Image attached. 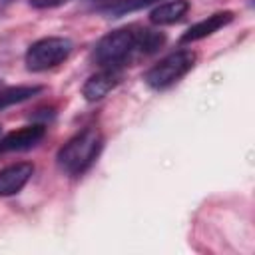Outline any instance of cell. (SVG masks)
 <instances>
[{
	"instance_id": "6da1fadb",
	"label": "cell",
	"mask_w": 255,
	"mask_h": 255,
	"mask_svg": "<svg viewBox=\"0 0 255 255\" xmlns=\"http://www.w3.org/2000/svg\"><path fill=\"white\" fill-rule=\"evenodd\" d=\"M165 36L161 32H153L139 26H126L106 34L94 48V62L102 68L110 66H124L133 56H147L153 54Z\"/></svg>"
},
{
	"instance_id": "7a4b0ae2",
	"label": "cell",
	"mask_w": 255,
	"mask_h": 255,
	"mask_svg": "<svg viewBox=\"0 0 255 255\" xmlns=\"http://www.w3.org/2000/svg\"><path fill=\"white\" fill-rule=\"evenodd\" d=\"M102 147H104V137L100 129L86 128L58 149L56 163L66 175H72V177L82 175L98 159Z\"/></svg>"
},
{
	"instance_id": "3957f363",
	"label": "cell",
	"mask_w": 255,
	"mask_h": 255,
	"mask_svg": "<svg viewBox=\"0 0 255 255\" xmlns=\"http://www.w3.org/2000/svg\"><path fill=\"white\" fill-rule=\"evenodd\" d=\"M195 64V52L191 50H177L159 60L155 66H151L143 80L153 90H165L171 84H175L181 76H185Z\"/></svg>"
},
{
	"instance_id": "277c9868",
	"label": "cell",
	"mask_w": 255,
	"mask_h": 255,
	"mask_svg": "<svg viewBox=\"0 0 255 255\" xmlns=\"http://www.w3.org/2000/svg\"><path fill=\"white\" fill-rule=\"evenodd\" d=\"M72 50H74V44L68 38H62V36L40 38L26 52V58H24L26 68L32 72L50 70V68L62 64L64 60H68Z\"/></svg>"
},
{
	"instance_id": "5b68a950",
	"label": "cell",
	"mask_w": 255,
	"mask_h": 255,
	"mask_svg": "<svg viewBox=\"0 0 255 255\" xmlns=\"http://www.w3.org/2000/svg\"><path fill=\"white\" fill-rule=\"evenodd\" d=\"M124 78V70L120 66H110V68H102L98 74L90 76L82 88V96L88 102H98L104 96H108Z\"/></svg>"
},
{
	"instance_id": "8992f818",
	"label": "cell",
	"mask_w": 255,
	"mask_h": 255,
	"mask_svg": "<svg viewBox=\"0 0 255 255\" xmlns=\"http://www.w3.org/2000/svg\"><path fill=\"white\" fill-rule=\"evenodd\" d=\"M44 135H46V128L40 124H32V126H24L20 129H14L0 139V155L30 149V147L38 145L44 139Z\"/></svg>"
},
{
	"instance_id": "52a82bcc",
	"label": "cell",
	"mask_w": 255,
	"mask_h": 255,
	"mask_svg": "<svg viewBox=\"0 0 255 255\" xmlns=\"http://www.w3.org/2000/svg\"><path fill=\"white\" fill-rule=\"evenodd\" d=\"M32 173H34V165L28 161H18L0 169V197L18 193L28 183Z\"/></svg>"
},
{
	"instance_id": "ba28073f",
	"label": "cell",
	"mask_w": 255,
	"mask_h": 255,
	"mask_svg": "<svg viewBox=\"0 0 255 255\" xmlns=\"http://www.w3.org/2000/svg\"><path fill=\"white\" fill-rule=\"evenodd\" d=\"M235 14L231 10H223V12H215L203 20H199L197 24H193L191 28H187L181 36V44H189V42H197V40H203L207 36H211L213 32H217L219 28L227 26L229 22H233Z\"/></svg>"
},
{
	"instance_id": "9c48e42d",
	"label": "cell",
	"mask_w": 255,
	"mask_h": 255,
	"mask_svg": "<svg viewBox=\"0 0 255 255\" xmlns=\"http://www.w3.org/2000/svg\"><path fill=\"white\" fill-rule=\"evenodd\" d=\"M187 12H189L187 0H167L149 12V20L155 26H167V24L179 22Z\"/></svg>"
},
{
	"instance_id": "30bf717a",
	"label": "cell",
	"mask_w": 255,
	"mask_h": 255,
	"mask_svg": "<svg viewBox=\"0 0 255 255\" xmlns=\"http://www.w3.org/2000/svg\"><path fill=\"white\" fill-rule=\"evenodd\" d=\"M42 92V86H16V88H2L0 90V110L26 102Z\"/></svg>"
},
{
	"instance_id": "8fae6325",
	"label": "cell",
	"mask_w": 255,
	"mask_h": 255,
	"mask_svg": "<svg viewBox=\"0 0 255 255\" xmlns=\"http://www.w3.org/2000/svg\"><path fill=\"white\" fill-rule=\"evenodd\" d=\"M157 0H116L114 4H110L106 8L108 14L112 16H124V14H129V12H135V10H141L149 4H153Z\"/></svg>"
},
{
	"instance_id": "7c38bea8",
	"label": "cell",
	"mask_w": 255,
	"mask_h": 255,
	"mask_svg": "<svg viewBox=\"0 0 255 255\" xmlns=\"http://www.w3.org/2000/svg\"><path fill=\"white\" fill-rule=\"evenodd\" d=\"M70 0H30V4L34 8H56V6H62Z\"/></svg>"
},
{
	"instance_id": "4fadbf2b",
	"label": "cell",
	"mask_w": 255,
	"mask_h": 255,
	"mask_svg": "<svg viewBox=\"0 0 255 255\" xmlns=\"http://www.w3.org/2000/svg\"><path fill=\"white\" fill-rule=\"evenodd\" d=\"M0 90H2V80H0Z\"/></svg>"
}]
</instances>
